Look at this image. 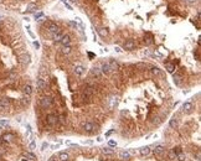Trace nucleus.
<instances>
[{
    "instance_id": "44",
    "label": "nucleus",
    "mask_w": 201,
    "mask_h": 161,
    "mask_svg": "<svg viewBox=\"0 0 201 161\" xmlns=\"http://www.w3.org/2000/svg\"><path fill=\"white\" fill-rule=\"evenodd\" d=\"M47 161H56V157H55V156H52V157H50Z\"/></svg>"
},
{
    "instance_id": "16",
    "label": "nucleus",
    "mask_w": 201,
    "mask_h": 161,
    "mask_svg": "<svg viewBox=\"0 0 201 161\" xmlns=\"http://www.w3.org/2000/svg\"><path fill=\"white\" fill-rule=\"evenodd\" d=\"M139 154L142 155V156H148L149 154H150V147L149 146H143L139 149Z\"/></svg>"
},
{
    "instance_id": "3",
    "label": "nucleus",
    "mask_w": 201,
    "mask_h": 161,
    "mask_svg": "<svg viewBox=\"0 0 201 161\" xmlns=\"http://www.w3.org/2000/svg\"><path fill=\"white\" fill-rule=\"evenodd\" d=\"M194 109H195V107H194V104L191 102H185L183 104V112L185 114H191L194 112Z\"/></svg>"
},
{
    "instance_id": "8",
    "label": "nucleus",
    "mask_w": 201,
    "mask_h": 161,
    "mask_svg": "<svg viewBox=\"0 0 201 161\" xmlns=\"http://www.w3.org/2000/svg\"><path fill=\"white\" fill-rule=\"evenodd\" d=\"M99 70L102 71V73H103V74H108V73H111V72H112V71H111V67H109V63H108V62H104V63H102V66H100Z\"/></svg>"
},
{
    "instance_id": "32",
    "label": "nucleus",
    "mask_w": 201,
    "mask_h": 161,
    "mask_svg": "<svg viewBox=\"0 0 201 161\" xmlns=\"http://www.w3.org/2000/svg\"><path fill=\"white\" fill-rule=\"evenodd\" d=\"M35 10H37V5L36 4H30L28 6V11H30V13H34Z\"/></svg>"
},
{
    "instance_id": "46",
    "label": "nucleus",
    "mask_w": 201,
    "mask_h": 161,
    "mask_svg": "<svg viewBox=\"0 0 201 161\" xmlns=\"http://www.w3.org/2000/svg\"><path fill=\"white\" fill-rule=\"evenodd\" d=\"M113 132H114V130H109V132H108L107 134H106V136H109V135H111V134H112Z\"/></svg>"
},
{
    "instance_id": "25",
    "label": "nucleus",
    "mask_w": 201,
    "mask_h": 161,
    "mask_svg": "<svg viewBox=\"0 0 201 161\" xmlns=\"http://www.w3.org/2000/svg\"><path fill=\"white\" fill-rule=\"evenodd\" d=\"M52 35V39L55 40V41H57V42H60V40L62 39V36H63V34H61L60 31L58 32H55V34H51Z\"/></svg>"
},
{
    "instance_id": "2",
    "label": "nucleus",
    "mask_w": 201,
    "mask_h": 161,
    "mask_svg": "<svg viewBox=\"0 0 201 161\" xmlns=\"http://www.w3.org/2000/svg\"><path fill=\"white\" fill-rule=\"evenodd\" d=\"M40 104H41V107L45 108V109L51 108V107L54 105V99H52L51 97H43V98H41V101H40Z\"/></svg>"
},
{
    "instance_id": "51",
    "label": "nucleus",
    "mask_w": 201,
    "mask_h": 161,
    "mask_svg": "<svg viewBox=\"0 0 201 161\" xmlns=\"http://www.w3.org/2000/svg\"><path fill=\"white\" fill-rule=\"evenodd\" d=\"M0 19H1V15H0Z\"/></svg>"
},
{
    "instance_id": "18",
    "label": "nucleus",
    "mask_w": 201,
    "mask_h": 161,
    "mask_svg": "<svg viewBox=\"0 0 201 161\" xmlns=\"http://www.w3.org/2000/svg\"><path fill=\"white\" fill-rule=\"evenodd\" d=\"M83 72H85V67H83V66H76V67H74V74H76V76L80 77V76L83 74Z\"/></svg>"
},
{
    "instance_id": "12",
    "label": "nucleus",
    "mask_w": 201,
    "mask_h": 161,
    "mask_svg": "<svg viewBox=\"0 0 201 161\" xmlns=\"http://www.w3.org/2000/svg\"><path fill=\"white\" fill-rule=\"evenodd\" d=\"M144 42H145V45H152L153 44V35L150 34V32H146L145 35H144Z\"/></svg>"
},
{
    "instance_id": "29",
    "label": "nucleus",
    "mask_w": 201,
    "mask_h": 161,
    "mask_svg": "<svg viewBox=\"0 0 201 161\" xmlns=\"http://www.w3.org/2000/svg\"><path fill=\"white\" fill-rule=\"evenodd\" d=\"M165 67H166V70H168V72H170V73H174V71H175V66L172 65V63H165Z\"/></svg>"
},
{
    "instance_id": "48",
    "label": "nucleus",
    "mask_w": 201,
    "mask_h": 161,
    "mask_svg": "<svg viewBox=\"0 0 201 161\" xmlns=\"http://www.w3.org/2000/svg\"><path fill=\"white\" fill-rule=\"evenodd\" d=\"M72 3H78V0H71Z\"/></svg>"
},
{
    "instance_id": "50",
    "label": "nucleus",
    "mask_w": 201,
    "mask_h": 161,
    "mask_svg": "<svg viewBox=\"0 0 201 161\" xmlns=\"http://www.w3.org/2000/svg\"><path fill=\"white\" fill-rule=\"evenodd\" d=\"M0 157H1V154H0Z\"/></svg>"
},
{
    "instance_id": "13",
    "label": "nucleus",
    "mask_w": 201,
    "mask_h": 161,
    "mask_svg": "<svg viewBox=\"0 0 201 161\" xmlns=\"http://www.w3.org/2000/svg\"><path fill=\"white\" fill-rule=\"evenodd\" d=\"M124 48H125V50H133V48H135V42H134L133 40L125 41V42H124Z\"/></svg>"
},
{
    "instance_id": "30",
    "label": "nucleus",
    "mask_w": 201,
    "mask_h": 161,
    "mask_svg": "<svg viewBox=\"0 0 201 161\" xmlns=\"http://www.w3.org/2000/svg\"><path fill=\"white\" fill-rule=\"evenodd\" d=\"M150 72H152L153 76H161V71L159 70L158 67H153V68L150 70Z\"/></svg>"
},
{
    "instance_id": "10",
    "label": "nucleus",
    "mask_w": 201,
    "mask_h": 161,
    "mask_svg": "<svg viewBox=\"0 0 201 161\" xmlns=\"http://www.w3.org/2000/svg\"><path fill=\"white\" fill-rule=\"evenodd\" d=\"M102 71H100L98 67H93L92 70H91V76L92 77H96V78H100L102 77Z\"/></svg>"
},
{
    "instance_id": "17",
    "label": "nucleus",
    "mask_w": 201,
    "mask_h": 161,
    "mask_svg": "<svg viewBox=\"0 0 201 161\" xmlns=\"http://www.w3.org/2000/svg\"><path fill=\"white\" fill-rule=\"evenodd\" d=\"M119 157H120L122 160H128V159H130V152H129V151L123 150V151H120V152H119Z\"/></svg>"
},
{
    "instance_id": "7",
    "label": "nucleus",
    "mask_w": 201,
    "mask_h": 161,
    "mask_svg": "<svg viewBox=\"0 0 201 161\" xmlns=\"http://www.w3.org/2000/svg\"><path fill=\"white\" fill-rule=\"evenodd\" d=\"M36 87H37V89L41 92V90H43L45 88H46V82H45V79L43 78H37V81H36Z\"/></svg>"
},
{
    "instance_id": "47",
    "label": "nucleus",
    "mask_w": 201,
    "mask_h": 161,
    "mask_svg": "<svg viewBox=\"0 0 201 161\" xmlns=\"http://www.w3.org/2000/svg\"><path fill=\"white\" fill-rule=\"evenodd\" d=\"M47 146H48V145H47L46 143H43V144H42V149H45V147H47Z\"/></svg>"
},
{
    "instance_id": "21",
    "label": "nucleus",
    "mask_w": 201,
    "mask_h": 161,
    "mask_svg": "<svg viewBox=\"0 0 201 161\" xmlns=\"http://www.w3.org/2000/svg\"><path fill=\"white\" fill-rule=\"evenodd\" d=\"M61 50H62V53H63V55H70L72 51V47L70 45H65V46H62Z\"/></svg>"
},
{
    "instance_id": "5",
    "label": "nucleus",
    "mask_w": 201,
    "mask_h": 161,
    "mask_svg": "<svg viewBox=\"0 0 201 161\" xmlns=\"http://www.w3.org/2000/svg\"><path fill=\"white\" fill-rule=\"evenodd\" d=\"M82 129L87 133H92L96 130V125L93 123H91V121H86V123L82 124Z\"/></svg>"
},
{
    "instance_id": "26",
    "label": "nucleus",
    "mask_w": 201,
    "mask_h": 161,
    "mask_svg": "<svg viewBox=\"0 0 201 161\" xmlns=\"http://www.w3.org/2000/svg\"><path fill=\"white\" fill-rule=\"evenodd\" d=\"M98 34L102 37H107L108 36V30L106 29V27H100V29H98Z\"/></svg>"
},
{
    "instance_id": "27",
    "label": "nucleus",
    "mask_w": 201,
    "mask_h": 161,
    "mask_svg": "<svg viewBox=\"0 0 201 161\" xmlns=\"http://www.w3.org/2000/svg\"><path fill=\"white\" fill-rule=\"evenodd\" d=\"M169 126H170L171 129H175V128L178 126V119H176V118L170 119V121H169Z\"/></svg>"
},
{
    "instance_id": "20",
    "label": "nucleus",
    "mask_w": 201,
    "mask_h": 161,
    "mask_svg": "<svg viewBox=\"0 0 201 161\" xmlns=\"http://www.w3.org/2000/svg\"><path fill=\"white\" fill-rule=\"evenodd\" d=\"M22 92H24V94H25V95L30 97V95H31V93H32V87H31L30 84H26V86L24 87V89H22Z\"/></svg>"
},
{
    "instance_id": "31",
    "label": "nucleus",
    "mask_w": 201,
    "mask_h": 161,
    "mask_svg": "<svg viewBox=\"0 0 201 161\" xmlns=\"http://www.w3.org/2000/svg\"><path fill=\"white\" fill-rule=\"evenodd\" d=\"M176 159H178L179 161H185V159H186V155H185V154L181 151V152H179V154L176 155Z\"/></svg>"
},
{
    "instance_id": "22",
    "label": "nucleus",
    "mask_w": 201,
    "mask_h": 161,
    "mask_svg": "<svg viewBox=\"0 0 201 161\" xmlns=\"http://www.w3.org/2000/svg\"><path fill=\"white\" fill-rule=\"evenodd\" d=\"M58 159L61 161H67L70 159V155L67 154V152H65V151H62V152H60L58 154Z\"/></svg>"
},
{
    "instance_id": "1",
    "label": "nucleus",
    "mask_w": 201,
    "mask_h": 161,
    "mask_svg": "<svg viewBox=\"0 0 201 161\" xmlns=\"http://www.w3.org/2000/svg\"><path fill=\"white\" fill-rule=\"evenodd\" d=\"M46 123L48 126H56L58 124V117L55 114H48L46 117Z\"/></svg>"
},
{
    "instance_id": "9",
    "label": "nucleus",
    "mask_w": 201,
    "mask_h": 161,
    "mask_svg": "<svg viewBox=\"0 0 201 161\" xmlns=\"http://www.w3.org/2000/svg\"><path fill=\"white\" fill-rule=\"evenodd\" d=\"M47 30H48L50 34H55V32H58V31H60V30H58V26L55 24V22H48Z\"/></svg>"
},
{
    "instance_id": "43",
    "label": "nucleus",
    "mask_w": 201,
    "mask_h": 161,
    "mask_svg": "<svg viewBox=\"0 0 201 161\" xmlns=\"http://www.w3.org/2000/svg\"><path fill=\"white\" fill-rule=\"evenodd\" d=\"M68 25H70V26H73V27H76V24H74V22H72V21L68 22Z\"/></svg>"
},
{
    "instance_id": "24",
    "label": "nucleus",
    "mask_w": 201,
    "mask_h": 161,
    "mask_svg": "<svg viewBox=\"0 0 201 161\" xmlns=\"http://www.w3.org/2000/svg\"><path fill=\"white\" fill-rule=\"evenodd\" d=\"M102 152H103L104 155H109V156H113V155H114V150H112V149H109V147H103V149H102Z\"/></svg>"
},
{
    "instance_id": "14",
    "label": "nucleus",
    "mask_w": 201,
    "mask_h": 161,
    "mask_svg": "<svg viewBox=\"0 0 201 161\" xmlns=\"http://www.w3.org/2000/svg\"><path fill=\"white\" fill-rule=\"evenodd\" d=\"M164 151H165V146H163V145H157L155 149H154V155L159 156V155H161Z\"/></svg>"
},
{
    "instance_id": "4",
    "label": "nucleus",
    "mask_w": 201,
    "mask_h": 161,
    "mask_svg": "<svg viewBox=\"0 0 201 161\" xmlns=\"http://www.w3.org/2000/svg\"><path fill=\"white\" fill-rule=\"evenodd\" d=\"M118 103H119V98H118L117 95H111L109 99H108V107H109V109H114L115 107L118 105Z\"/></svg>"
},
{
    "instance_id": "15",
    "label": "nucleus",
    "mask_w": 201,
    "mask_h": 161,
    "mask_svg": "<svg viewBox=\"0 0 201 161\" xmlns=\"http://www.w3.org/2000/svg\"><path fill=\"white\" fill-rule=\"evenodd\" d=\"M60 42H61L62 46H65V45H70V42H71V37H70V35H63V36H62V39L60 40Z\"/></svg>"
},
{
    "instance_id": "37",
    "label": "nucleus",
    "mask_w": 201,
    "mask_h": 161,
    "mask_svg": "<svg viewBox=\"0 0 201 161\" xmlns=\"http://www.w3.org/2000/svg\"><path fill=\"white\" fill-rule=\"evenodd\" d=\"M8 125H9V121H8V120H5V119L0 120V126H8Z\"/></svg>"
},
{
    "instance_id": "40",
    "label": "nucleus",
    "mask_w": 201,
    "mask_h": 161,
    "mask_svg": "<svg viewBox=\"0 0 201 161\" xmlns=\"http://www.w3.org/2000/svg\"><path fill=\"white\" fill-rule=\"evenodd\" d=\"M172 151L175 152V155H178L179 152H181V149H180V147H174V149H172Z\"/></svg>"
},
{
    "instance_id": "42",
    "label": "nucleus",
    "mask_w": 201,
    "mask_h": 161,
    "mask_svg": "<svg viewBox=\"0 0 201 161\" xmlns=\"http://www.w3.org/2000/svg\"><path fill=\"white\" fill-rule=\"evenodd\" d=\"M115 145H117V143H115V141H113V140H111V141H109V146H115Z\"/></svg>"
},
{
    "instance_id": "34",
    "label": "nucleus",
    "mask_w": 201,
    "mask_h": 161,
    "mask_svg": "<svg viewBox=\"0 0 201 161\" xmlns=\"http://www.w3.org/2000/svg\"><path fill=\"white\" fill-rule=\"evenodd\" d=\"M58 123H60L61 125H65V124H66V117H65V115H60V117H58Z\"/></svg>"
},
{
    "instance_id": "35",
    "label": "nucleus",
    "mask_w": 201,
    "mask_h": 161,
    "mask_svg": "<svg viewBox=\"0 0 201 161\" xmlns=\"http://www.w3.org/2000/svg\"><path fill=\"white\" fill-rule=\"evenodd\" d=\"M25 157H28L29 160H35L36 159V156L34 154H31V152H25Z\"/></svg>"
},
{
    "instance_id": "39",
    "label": "nucleus",
    "mask_w": 201,
    "mask_h": 161,
    "mask_svg": "<svg viewBox=\"0 0 201 161\" xmlns=\"http://www.w3.org/2000/svg\"><path fill=\"white\" fill-rule=\"evenodd\" d=\"M169 159H176V155H175V152L172 150L169 152Z\"/></svg>"
},
{
    "instance_id": "41",
    "label": "nucleus",
    "mask_w": 201,
    "mask_h": 161,
    "mask_svg": "<svg viewBox=\"0 0 201 161\" xmlns=\"http://www.w3.org/2000/svg\"><path fill=\"white\" fill-rule=\"evenodd\" d=\"M185 1H186L187 4H190V5H192V4H195V3H196L197 0H185Z\"/></svg>"
},
{
    "instance_id": "36",
    "label": "nucleus",
    "mask_w": 201,
    "mask_h": 161,
    "mask_svg": "<svg viewBox=\"0 0 201 161\" xmlns=\"http://www.w3.org/2000/svg\"><path fill=\"white\" fill-rule=\"evenodd\" d=\"M42 17H43V14H42V13L35 14V19H36V20H39V21H41V20H42Z\"/></svg>"
},
{
    "instance_id": "19",
    "label": "nucleus",
    "mask_w": 201,
    "mask_h": 161,
    "mask_svg": "<svg viewBox=\"0 0 201 161\" xmlns=\"http://www.w3.org/2000/svg\"><path fill=\"white\" fill-rule=\"evenodd\" d=\"M1 139H3L5 143H10V141H13V139H14V135H13V134H10V133H8V134H4Z\"/></svg>"
},
{
    "instance_id": "28",
    "label": "nucleus",
    "mask_w": 201,
    "mask_h": 161,
    "mask_svg": "<svg viewBox=\"0 0 201 161\" xmlns=\"http://www.w3.org/2000/svg\"><path fill=\"white\" fill-rule=\"evenodd\" d=\"M21 63L29 65L30 63V56L29 55H22V56H21Z\"/></svg>"
},
{
    "instance_id": "23",
    "label": "nucleus",
    "mask_w": 201,
    "mask_h": 161,
    "mask_svg": "<svg viewBox=\"0 0 201 161\" xmlns=\"http://www.w3.org/2000/svg\"><path fill=\"white\" fill-rule=\"evenodd\" d=\"M181 79H183V77L179 73L174 74V83H175L176 86H180V84H181Z\"/></svg>"
},
{
    "instance_id": "45",
    "label": "nucleus",
    "mask_w": 201,
    "mask_h": 161,
    "mask_svg": "<svg viewBox=\"0 0 201 161\" xmlns=\"http://www.w3.org/2000/svg\"><path fill=\"white\" fill-rule=\"evenodd\" d=\"M34 45H35V47H36V48H39V47H40V45H39V42H36V41L34 42Z\"/></svg>"
},
{
    "instance_id": "6",
    "label": "nucleus",
    "mask_w": 201,
    "mask_h": 161,
    "mask_svg": "<svg viewBox=\"0 0 201 161\" xmlns=\"http://www.w3.org/2000/svg\"><path fill=\"white\" fill-rule=\"evenodd\" d=\"M10 107V101L8 98H0V110H6Z\"/></svg>"
},
{
    "instance_id": "11",
    "label": "nucleus",
    "mask_w": 201,
    "mask_h": 161,
    "mask_svg": "<svg viewBox=\"0 0 201 161\" xmlns=\"http://www.w3.org/2000/svg\"><path fill=\"white\" fill-rule=\"evenodd\" d=\"M93 93H94V89L92 87H87L85 89V92H83V95H85V99H88V98H91L92 95H93Z\"/></svg>"
},
{
    "instance_id": "49",
    "label": "nucleus",
    "mask_w": 201,
    "mask_h": 161,
    "mask_svg": "<svg viewBox=\"0 0 201 161\" xmlns=\"http://www.w3.org/2000/svg\"><path fill=\"white\" fill-rule=\"evenodd\" d=\"M62 1H63V3H66V1H67V0H62Z\"/></svg>"
},
{
    "instance_id": "38",
    "label": "nucleus",
    "mask_w": 201,
    "mask_h": 161,
    "mask_svg": "<svg viewBox=\"0 0 201 161\" xmlns=\"http://www.w3.org/2000/svg\"><path fill=\"white\" fill-rule=\"evenodd\" d=\"M29 147H30V150H35V147H36V143H35V141H31V143H30V145H29Z\"/></svg>"
},
{
    "instance_id": "52",
    "label": "nucleus",
    "mask_w": 201,
    "mask_h": 161,
    "mask_svg": "<svg viewBox=\"0 0 201 161\" xmlns=\"http://www.w3.org/2000/svg\"><path fill=\"white\" fill-rule=\"evenodd\" d=\"M0 1H3V0H0Z\"/></svg>"
},
{
    "instance_id": "33",
    "label": "nucleus",
    "mask_w": 201,
    "mask_h": 161,
    "mask_svg": "<svg viewBox=\"0 0 201 161\" xmlns=\"http://www.w3.org/2000/svg\"><path fill=\"white\" fill-rule=\"evenodd\" d=\"M108 63H109V67H111V71H112V72L117 70V67H118L117 62H114V61H111V62H108Z\"/></svg>"
}]
</instances>
